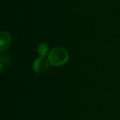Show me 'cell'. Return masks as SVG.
Instances as JSON below:
<instances>
[{
	"label": "cell",
	"mask_w": 120,
	"mask_h": 120,
	"mask_svg": "<svg viewBox=\"0 0 120 120\" xmlns=\"http://www.w3.org/2000/svg\"><path fill=\"white\" fill-rule=\"evenodd\" d=\"M49 63L53 66H60L64 65L69 59L68 51L62 47H55L52 49L48 57Z\"/></svg>",
	"instance_id": "obj_1"
},
{
	"label": "cell",
	"mask_w": 120,
	"mask_h": 120,
	"mask_svg": "<svg viewBox=\"0 0 120 120\" xmlns=\"http://www.w3.org/2000/svg\"><path fill=\"white\" fill-rule=\"evenodd\" d=\"M49 59L46 58L45 57H39L35 59L33 63L32 68L34 72L37 73H41L46 71L49 67Z\"/></svg>",
	"instance_id": "obj_2"
},
{
	"label": "cell",
	"mask_w": 120,
	"mask_h": 120,
	"mask_svg": "<svg viewBox=\"0 0 120 120\" xmlns=\"http://www.w3.org/2000/svg\"><path fill=\"white\" fill-rule=\"evenodd\" d=\"M1 44L0 49L1 51L7 50L11 44V38L8 32H2L1 33Z\"/></svg>",
	"instance_id": "obj_3"
},
{
	"label": "cell",
	"mask_w": 120,
	"mask_h": 120,
	"mask_svg": "<svg viewBox=\"0 0 120 120\" xmlns=\"http://www.w3.org/2000/svg\"><path fill=\"white\" fill-rule=\"evenodd\" d=\"M37 53L41 57H45L49 51V46L46 43H41L37 47Z\"/></svg>",
	"instance_id": "obj_4"
}]
</instances>
